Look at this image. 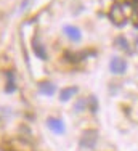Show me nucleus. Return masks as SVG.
<instances>
[{
    "label": "nucleus",
    "mask_w": 138,
    "mask_h": 151,
    "mask_svg": "<svg viewBox=\"0 0 138 151\" xmlns=\"http://www.w3.org/2000/svg\"><path fill=\"white\" fill-rule=\"evenodd\" d=\"M109 18L116 26H125L127 24V15L124 12V5H122V3H114L109 10Z\"/></svg>",
    "instance_id": "1"
},
{
    "label": "nucleus",
    "mask_w": 138,
    "mask_h": 151,
    "mask_svg": "<svg viewBox=\"0 0 138 151\" xmlns=\"http://www.w3.org/2000/svg\"><path fill=\"white\" fill-rule=\"evenodd\" d=\"M96 140H98V132L96 130H87V132H83V135L80 137V148H87V150L95 148Z\"/></svg>",
    "instance_id": "2"
},
{
    "label": "nucleus",
    "mask_w": 138,
    "mask_h": 151,
    "mask_svg": "<svg viewBox=\"0 0 138 151\" xmlns=\"http://www.w3.org/2000/svg\"><path fill=\"white\" fill-rule=\"evenodd\" d=\"M47 127L56 135H63L64 134V122L58 117H48L47 119Z\"/></svg>",
    "instance_id": "3"
},
{
    "label": "nucleus",
    "mask_w": 138,
    "mask_h": 151,
    "mask_svg": "<svg viewBox=\"0 0 138 151\" xmlns=\"http://www.w3.org/2000/svg\"><path fill=\"white\" fill-rule=\"evenodd\" d=\"M109 69L112 74H124V71L127 69V63L119 56H114L109 63Z\"/></svg>",
    "instance_id": "4"
},
{
    "label": "nucleus",
    "mask_w": 138,
    "mask_h": 151,
    "mask_svg": "<svg viewBox=\"0 0 138 151\" xmlns=\"http://www.w3.org/2000/svg\"><path fill=\"white\" fill-rule=\"evenodd\" d=\"M64 34L68 35V39H71L72 42H79L82 39L80 29L75 26H64Z\"/></svg>",
    "instance_id": "5"
},
{
    "label": "nucleus",
    "mask_w": 138,
    "mask_h": 151,
    "mask_svg": "<svg viewBox=\"0 0 138 151\" xmlns=\"http://www.w3.org/2000/svg\"><path fill=\"white\" fill-rule=\"evenodd\" d=\"M39 92H40L42 95L52 96L53 93L56 92V87H55V84H52V82H40V84H39Z\"/></svg>",
    "instance_id": "6"
},
{
    "label": "nucleus",
    "mask_w": 138,
    "mask_h": 151,
    "mask_svg": "<svg viewBox=\"0 0 138 151\" xmlns=\"http://www.w3.org/2000/svg\"><path fill=\"white\" fill-rule=\"evenodd\" d=\"M77 93V87H68V88H63V90L60 92V100L61 101H68V100H71L72 96Z\"/></svg>",
    "instance_id": "7"
},
{
    "label": "nucleus",
    "mask_w": 138,
    "mask_h": 151,
    "mask_svg": "<svg viewBox=\"0 0 138 151\" xmlns=\"http://www.w3.org/2000/svg\"><path fill=\"white\" fill-rule=\"evenodd\" d=\"M32 47H34V53L39 56V58H40V60H47V52L43 50V45L39 42V39L32 40Z\"/></svg>",
    "instance_id": "8"
},
{
    "label": "nucleus",
    "mask_w": 138,
    "mask_h": 151,
    "mask_svg": "<svg viewBox=\"0 0 138 151\" xmlns=\"http://www.w3.org/2000/svg\"><path fill=\"white\" fill-rule=\"evenodd\" d=\"M116 47H119L121 50H125V52H130L129 50V42H127L122 35H119V37L116 39Z\"/></svg>",
    "instance_id": "9"
},
{
    "label": "nucleus",
    "mask_w": 138,
    "mask_h": 151,
    "mask_svg": "<svg viewBox=\"0 0 138 151\" xmlns=\"http://www.w3.org/2000/svg\"><path fill=\"white\" fill-rule=\"evenodd\" d=\"M85 108H87V100H85V98H83V100H79V101H77V103H75V106H74V109H75V111H77V113H80V111H82V109H85Z\"/></svg>",
    "instance_id": "10"
},
{
    "label": "nucleus",
    "mask_w": 138,
    "mask_h": 151,
    "mask_svg": "<svg viewBox=\"0 0 138 151\" xmlns=\"http://www.w3.org/2000/svg\"><path fill=\"white\" fill-rule=\"evenodd\" d=\"M90 109H92V113H96V109H98V106H96V98L95 96H90Z\"/></svg>",
    "instance_id": "11"
},
{
    "label": "nucleus",
    "mask_w": 138,
    "mask_h": 151,
    "mask_svg": "<svg viewBox=\"0 0 138 151\" xmlns=\"http://www.w3.org/2000/svg\"><path fill=\"white\" fill-rule=\"evenodd\" d=\"M127 2H129V0H127Z\"/></svg>",
    "instance_id": "12"
}]
</instances>
